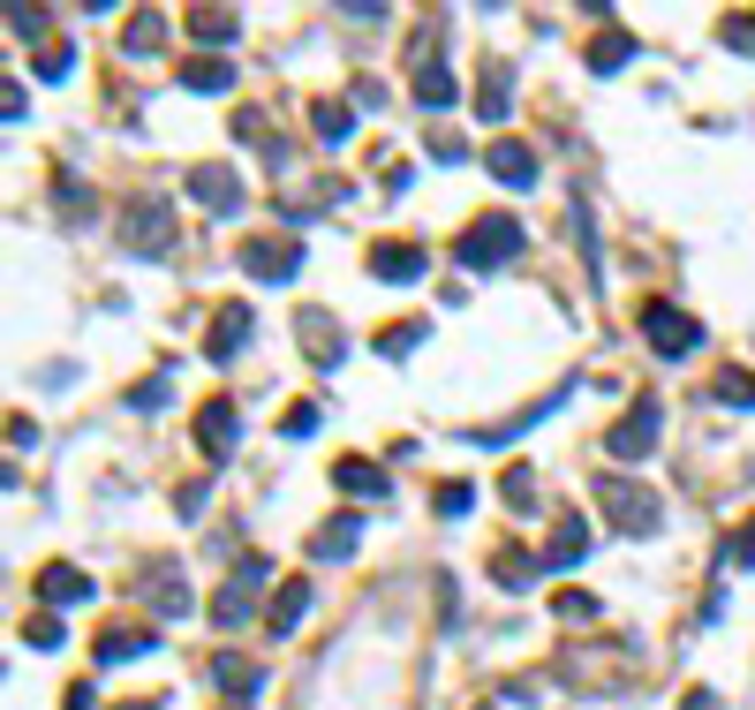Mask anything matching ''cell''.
I'll return each mask as SVG.
<instances>
[{
  "mask_svg": "<svg viewBox=\"0 0 755 710\" xmlns=\"http://www.w3.org/2000/svg\"><path fill=\"white\" fill-rule=\"evenodd\" d=\"M514 250H521V219H506V212H484L462 243H454V257H462L468 272H492V265H506Z\"/></svg>",
  "mask_w": 755,
  "mask_h": 710,
  "instance_id": "1",
  "label": "cell"
},
{
  "mask_svg": "<svg viewBox=\"0 0 755 710\" xmlns=\"http://www.w3.org/2000/svg\"><path fill=\"white\" fill-rule=\"evenodd\" d=\"M597 500H604V514H612L628 537H658V522H665L658 492H642V484H620V476H597Z\"/></svg>",
  "mask_w": 755,
  "mask_h": 710,
  "instance_id": "2",
  "label": "cell"
},
{
  "mask_svg": "<svg viewBox=\"0 0 755 710\" xmlns=\"http://www.w3.org/2000/svg\"><path fill=\"white\" fill-rule=\"evenodd\" d=\"M642 340H650V356H665V363H680V356H695V340H703V326H695L687 310H672V302H642Z\"/></svg>",
  "mask_w": 755,
  "mask_h": 710,
  "instance_id": "3",
  "label": "cell"
},
{
  "mask_svg": "<svg viewBox=\"0 0 755 710\" xmlns=\"http://www.w3.org/2000/svg\"><path fill=\"white\" fill-rule=\"evenodd\" d=\"M658 431H665V401H658V393H634V409L612 423V454L620 461H650L658 454Z\"/></svg>",
  "mask_w": 755,
  "mask_h": 710,
  "instance_id": "4",
  "label": "cell"
},
{
  "mask_svg": "<svg viewBox=\"0 0 755 710\" xmlns=\"http://www.w3.org/2000/svg\"><path fill=\"white\" fill-rule=\"evenodd\" d=\"M189 205L211 212V219L242 212V174L227 167V160H205V167H189Z\"/></svg>",
  "mask_w": 755,
  "mask_h": 710,
  "instance_id": "5",
  "label": "cell"
},
{
  "mask_svg": "<svg viewBox=\"0 0 755 710\" xmlns=\"http://www.w3.org/2000/svg\"><path fill=\"white\" fill-rule=\"evenodd\" d=\"M265 575H272V559H265V552L242 559V567L227 575V589L211 597V620H219V627H242V620H250V605H257V589H265Z\"/></svg>",
  "mask_w": 755,
  "mask_h": 710,
  "instance_id": "6",
  "label": "cell"
},
{
  "mask_svg": "<svg viewBox=\"0 0 755 710\" xmlns=\"http://www.w3.org/2000/svg\"><path fill=\"white\" fill-rule=\"evenodd\" d=\"M242 265H250L257 280H272V288H280V280L302 272V243H294V235H257L250 250H242Z\"/></svg>",
  "mask_w": 755,
  "mask_h": 710,
  "instance_id": "7",
  "label": "cell"
},
{
  "mask_svg": "<svg viewBox=\"0 0 755 710\" xmlns=\"http://www.w3.org/2000/svg\"><path fill=\"white\" fill-rule=\"evenodd\" d=\"M122 243H128V250H144V257H159V250L174 243V212H167V205H128Z\"/></svg>",
  "mask_w": 755,
  "mask_h": 710,
  "instance_id": "8",
  "label": "cell"
},
{
  "mask_svg": "<svg viewBox=\"0 0 755 710\" xmlns=\"http://www.w3.org/2000/svg\"><path fill=\"white\" fill-rule=\"evenodd\" d=\"M423 265H431V257H423L416 243H377V250H371V272L385 280V288H408V280H423Z\"/></svg>",
  "mask_w": 755,
  "mask_h": 710,
  "instance_id": "9",
  "label": "cell"
},
{
  "mask_svg": "<svg viewBox=\"0 0 755 710\" xmlns=\"http://www.w3.org/2000/svg\"><path fill=\"white\" fill-rule=\"evenodd\" d=\"M363 544V514H333L325 529H310V559H325V567H340L348 552Z\"/></svg>",
  "mask_w": 755,
  "mask_h": 710,
  "instance_id": "10",
  "label": "cell"
},
{
  "mask_svg": "<svg viewBox=\"0 0 755 710\" xmlns=\"http://www.w3.org/2000/svg\"><path fill=\"white\" fill-rule=\"evenodd\" d=\"M197 439H205V454H235V439H242L235 401H205V409H197Z\"/></svg>",
  "mask_w": 755,
  "mask_h": 710,
  "instance_id": "11",
  "label": "cell"
},
{
  "mask_svg": "<svg viewBox=\"0 0 755 710\" xmlns=\"http://www.w3.org/2000/svg\"><path fill=\"white\" fill-rule=\"evenodd\" d=\"M242 340H250V302H227V310L211 318L205 356H211V363H227V356H242Z\"/></svg>",
  "mask_w": 755,
  "mask_h": 710,
  "instance_id": "12",
  "label": "cell"
},
{
  "mask_svg": "<svg viewBox=\"0 0 755 710\" xmlns=\"http://www.w3.org/2000/svg\"><path fill=\"white\" fill-rule=\"evenodd\" d=\"M333 484H340V492H355V500H385V492H393V476H385L377 461H363V454L333 461Z\"/></svg>",
  "mask_w": 755,
  "mask_h": 710,
  "instance_id": "13",
  "label": "cell"
},
{
  "mask_svg": "<svg viewBox=\"0 0 755 710\" xmlns=\"http://www.w3.org/2000/svg\"><path fill=\"white\" fill-rule=\"evenodd\" d=\"M310 597H318V583H310V575H294V583H280V597H272V635H294V627H302V613H310Z\"/></svg>",
  "mask_w": 755,
  "mask_h": 710,
  "instance_id": "14",
  "label": "cell"
},
{
  "mask_svg": "<svg viewBox=\"0 0 755 710\" xmlns=\"http://www.w3.org/2000/svg\"><path fill=\"white\" fill-rule=\"evenodd\" d=\"M537 575H545L537 552H521V544H499V552H492V583H499V589H529Z\"/></svg>",
  "mask_w": 755,
  "mask_h": 710,
  "instance_id": "15",
  "label": "cell"
},
{
  "mask_svg": "<svg viewBox=\"0 0 755 710\" xmlns=\"http://www.w3.org/2000/svg\"><path fill=\"white\" fill-rule=\"evenodd\" d=\"M211 680H219L235 703H257V688H265V672H257L250 658H235V650H219V658H211Z\"/></svg>",
  "mask_w": 755,
  "mask_h": 710,
  "instance_id": "16",
  "label": "cell"
},
{
  "mask_svg": "<svg viewBox=\"0 0 755 710\" xmlns=\"http://www.w3.org/2000/svg\"><path fill=\"white\" fill-rule=\"evenodd\" d=\"M39 597H45V613H69V605H84V597H91V575H76V567H45Z\"/></svg>",
  "mask_w": 755,
  "mask_h": 710,
  "instance_id": "17",
  "label": "cell"
},
{
  "mask_svg": "<svg viewBox=\"0 0 755 710\" xmlns=\"http://www.w3.org/2000/svg\"><path fill=\"white\" fill-rule=\"evenodd\" d=\"M189 39L197 45H235L242 39V16H235V8H189Z\"/></svg>",
  "mask_w": 755,
  "mask_h": 710,
  "instance_id": "18",
  "label": "cell"
},
{
  "mask_svg": "<svg viewBox=\"0 0 755 710\" xmlns=\"http://www.w3.org/2000/svg\"><path fill=\"white\" fill-rule=\"evenodd\" d=\"M492 182H506V189H537V152H529V144H499V152H492Z\"/></svg>",
  "mask_w": 755,
  "mask_h": 710,
  "instance_id": "19",
  "label": "cell"
},
{
  "mask_svg": "<svg viewBox=\"0 0 755 710\" xmlns=\"http://www.w3.org/2000/svg\"><path fill=\"white\" fill-rule=\"evenodd\" d=\"M628 61H634V39H628V31H597V39H589V69H597V76H620Z\"/></svg>",
  "mask_w": 755,
  "mask_h": 710,
  "instance_id": "20",
  "label": "cell"
},
{
  "mask_svg": "<svg viewBox=\"0 0 755 710\" xmlns=\"http://www.w3.org/2000/svg\"><path fill=\"white\" fill-rule=\"evenodd\" d=\"M582 552H589V529L575 514H559V529H551V544H545V567H575Z\"/></svg>",
  "mask_w": 755,
  "mask_h": 710,
  "instance_id": "21",
  "label": "cell"
},
{
  "mask_svg": "<svg viewBox=\"0 0 755 710\" xmlns=\"http://www.w3.org/2000/svg\"><path fill=\"white\" fill-rule=\"evenodd\" d=\"M144 650H152L144 627H106V635H99V666H122V658H144Z\"/></svg>",
  "mask_w": 755,
  "mask_h": 710,
  "instance_id": "22",
  "label": "cell"
},
{
  "mask_svg": "<svg viewBox=\"0 0 755 710\" xmlns=\"http://www.w3.org/2000/svg\"><path fill=\"white\" fill-rule=\"evenodd\" d=\"M454 99H462V91H454V76H446V61L416 69V106H431V114H438V106H454Z\"/></svg>",
  "mask_w": 755,
  "mask_h": 710,
  "instance_id": "23",
  "label": "cell"
},
{
  "mask_svg": "<svg viewBox=\"0 0 755 710\" xmlns=\"http://www.w3.org/2000/svg\"><path fill=\"white\" fill-rule=\"evenodd\" d=\"M227 84H235L227 61H189V69H182V91H197V99H219Z\"/></svg>",
  "mask_w": 755,
  "mask_h": 710,
  "instance_id": "24",
  "label": "cell"
},
{
  "mask_svg": "<svg viewBox=\"0 0 755 710\" xmlns=\"http://www.w3.org/2000/svg\"><path fill=\"white\" fill-rule=\"evenodd\" d=\"M476 114H484V122H506V114H514V76H506V69H492V76H484V91H476Z\"/></svg>",
  "mask_w": 755,
  "mask_h": 710,
  "instance_id": "25",
  "label": "cell"
},
{
  "mask_svg": "<svg viewBox=\"0 0 755 710\" xmlns=\"http://www.w3.org/2000/svg\"><path fill=\"white\" fill-rule=\"evenodd\" d=\"M152 613H189V583H182V575H174V567H152Z\"/></svg>",
  "mask_w": 755,
  "mask_h": 710,
  "instance_id": "26",
  "label": "cell"
},
{
  "mask_svg": "<svg viewBox=\"0 0 755 710\" xmlns=\"http://www.w3.org/2000/svg\"><path fill=\"white\" fill-rule=\"evenodd\" d=\"M310 128H318L325 144H340V136L355 128V106H340V99H318V106H310Z\"/></svg>",
  "mask_w": 755,
  "mask_h": 710,
  "instance_id": "27",
  "label": "cell"
},
{
  "mask_svg": "<svg viewBox=\"0 0 755 710\" xmlns=\"http://www.w3.org/2000/svg\"><path fill=\"white\" fill-rule=\"evenodd\" d=\"M431 506H438L446 522H462L468 506H476V484H462V476H454V484H438V492H431Z\"/></svg>",
  "mask_w": 755,
  "mask_h": 710,
  "instance_id": "28",
  "label": "cell"
},
{
  "mask_svg": "<svg viewBox=\"0 0 755 710\" xmlns=\"http://www.w3.org/2000/svg\"><path fill=\"white\" fill-rule=\"evenodd\" d=\"M717 401L725 409H755V371H717Z\"/></svg>",
  "mask_w": 755,
  "mask_h": 710,
  "instance_id": "29",
  "label": "cell"
},
{
  "mask_svg": "<svg viewBox=\"0 0 755 710\" xmlns=\"http://www.w3.org/2000/svg\"><path fill=\"white\" fill-rule=\"evenodd\" d=\"M159 39H167L159 16H136V23H128V53H159Z\"/></svg>",
  "mask_w": 755,
  "mask_h": 710,
  "instance_id": "30",
  "label": "cell"
},
{
  "mask_svg": "<svg viewBox=\"0 0 755 710\" xmlns=\"http://www.w3.org/2000/svg\"><path fill=\"white\" fill-rule=\"evenodd\" d=\"M551 613H559V620H597V597H589V589H559Z\"/></svg>",
  "mask_w": 755,
  "mask_h": 710,
  "instance_id": "31",
  "label": "cell"
},
{
  "mask_svg": "<svg viewBox=\"0 0 755 710\" xmlns=\"http://www.w3.org/2000/svg\"><path fill=\"white\" fill-rule=\"evenodd\" d=\"M69 69H76V45H45V53H39V76H45V84H61Z\"/></svg>",
  "mask_w": 755,
  "mask_h": 710,
  "instance_id": "32",
  "label": "cell"
},
{
  "mask_svg": "<svg viewBox=\"0 0 755 710\" xmlns=\"http://www.w3.org/2000/svg\"><path fill=\"white\" fill-rule=\"evenodd\" d=\"M416 340H423V326H416V318H401V326H385V340H377V348H385V356H408Z\"/></svg>",
  "mask_w": 755,
  "mask_h": 710,
  "instance_id": "33",
  "label": "cell"
},
{
  "mask_svg": "<svg viewBox=\"0 0 755 710\" xmlns=\"http://www.w3.org/2000/svg\"><path fill=\"white\" fill-rule=\"evenodd\" d=\"M506 500H514V506L537 500V476H529V461H514V469H506Z\"/></svg>",
  "mask_w": 755,
  "mask_h": 710,
  "instance_id": "34",
  "label": "cell"
},
{
  "mask_svg": "<svg viewBox=\"0 0 755 710\" xmlns=\"http://www.w3.org/2000/svg\"><path fill=\"white\" fill-rule=\"evenodd\" d=\"M23 642H31V650H53V642H61V620H53V613H39V620L23 627Z\"/></svg>",
  "mask_w": 755,
  "mask_h": 710,
  "instance_id": "35",
  "label": "cell"
},
{
  "mask_svg": "<svg viewBox=\"0 0 755 710\" xmlns=\"http://www.w3.org/2000/svg\"><path fill=\"white\" fill-rule=\"evenodd\" d=\"M725 45L733 53H755V16H725Z\"/></svg>",
  "mask_w": 755,
  "mask_h": 710,
  "instance_id": "36",
  "label": "cell"
},
{
  "mask_svg": "<svg viewBox=\"0 0 755 710\" xmlns=\"http://www.w3.org/2000/svg\"><path fill=\"white\" fill-rule=\"evenodd\" d=\"M8 31H15V39H45V16L39 8H8Z\"/></svg>",
  "mask_w": 755,
  "mask_h": 710,
  "instance_id": "37",
  "label": "cell"
},
{
  "mask_svg": "<svg viewBox=\"0 0 755 710\" xmlns=\"http://www.w3.org/2000/svg\"><path fill=\"white\" fill-rule=\"evenodd\" d=\"M280 431H288V439H310V431H318V409H310V401H302V409H288V416H280Z\"/></svg>",
  "mask_w": 755,
  "mask_h": 710,
  "instance_id": "38",
  "label": "cell"
},
{
  "mask_svg": "<svg viewBox=\"0 0 755 710\" xmlns=\"http://www.w3.org/2000/svg\"><path fill=\"white\" fill-rule=\"evenodd\" d=\"M136 409H167V378H144L136 385Z\"/></svg>",
  "mask_w": 755,
  "mask_h": 710,
  "instance_id": "39",
  "label": "cell"
},
{
  "mask_svg": "<svg viewBox=\"0 0 755 710\" xmlns=\"http://www.w3.org/2000/svg\"><path fill=\"white\" fill-rule=\"evenodd\" d=\"M8 446H39V423H31V416H8Z\"/></svg>",
  "mask_w": 755,
  "mask_h": 710,
  "instance_id": "40",
  "label": "cell"
},
{
  "mask_svg": "<svg viewBox=\"0 0 755 710\" xmlns=\"http://www.w3.org/2000/svg\"><path fill=\"white\" fill-rule=\"evenodd\" d=\"M725 552H733V567H755V529H748V537H733Z\"/></svg>",
  "mask_w": 755,
  "mask_h": 710,
  "instance_id": "41",
  "label": "cell"
},
{
  "mask_svg": "<svg viewBox=\"0 0 755 710\" xmlns=\"http://www.w3.org/2000/svg\"><path fill=\"white\" fill-rule=\"evenodd\" d=\"M687 710H725V703H717L711 688H695V696H687Z\"/></svg>",
  "mask_w": 755,
  "mask_h": 710,
  "instance_id": "42",
  "label": "cell"
},
{
  "mask_svg": "<svg viewBox=\"0 0 755 710\" xmlns=\"http://www.w3.org/2000/svg\"><path fill=\"white\" fill-rule=\"evenodd\" d=\"M69 710H91V688H69Z\"/></svg>",
  "mask_w": 755,
  "mask_h": 710,
  "instance_id": "43",
  "label": "cell"
},
{
  "mask_svg": "<svg viewBox=\"0 0 755 710\" xmlns=\"http://www.w3.org/2000/svg\"><path fill=\"white\" fill-rule=\"evenodd\" d=\"M144 710H152V703H144Z\"/></svg>",
  "mask_w": 755,
  "mask_h": 710,
  "instance_id": "44",
  "label": "cell"
},
{
  "mask_svg": "<svg viewBox=\"0 0 755 710\" xmlns=\"http://www.w3.org/2000/svg\"><path fill=\"white\" fill-rule=\"evenodd\" d=\"M484 710H492V703H484Z\"/></svg>",
  "mask_w": 755,
  "mask_h": 710,
  "instance_id": "45",
  "label": "cell"
}]
</instances>
